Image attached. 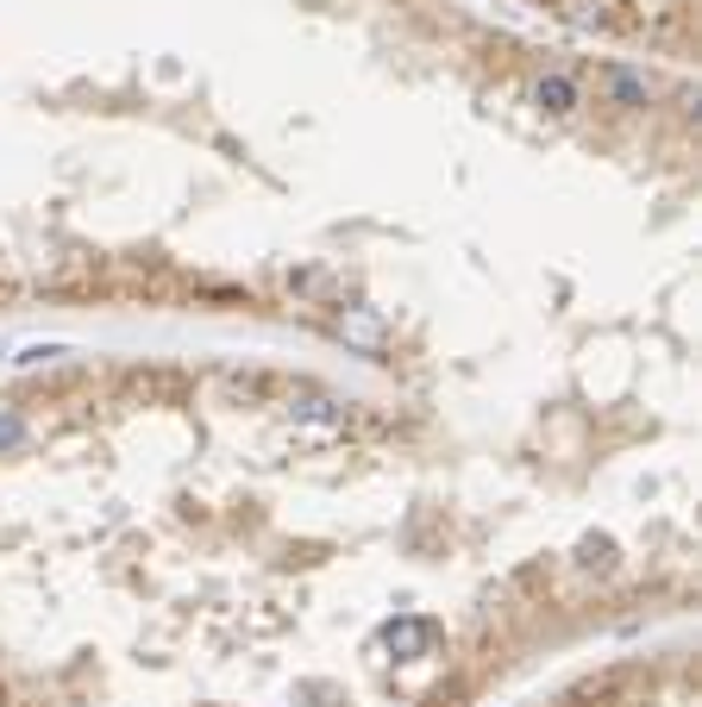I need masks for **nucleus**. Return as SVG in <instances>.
<instances>
[{
  "mask_svg": "<svg viewBox=\"0 0 702 707\" xmlns=\"http://www.w3.org/2000/svg\"><path fill=\"white\" fill-rule=\"evenodd\" d=\"M327 383L63 369L0 395V707H95L119 669L283 676L289 707H458L526 576L496 570L402 414L295 507L264 489Z\"/></svg>",
  "mask_w": 702,
  "mask_h": 707,
  "instance_id": "obj_1",
  "label": "nucleus"
},
{
  "mask_svg": "<svg viewBox=\"0 0 702 707\" xmlns=\"http://www.w3.org/2000/svg\"><path fill=\"white\" fill-rule=\"evenodd\" d=\"M533 13L584 32V39H608L627 51H659L664 63H690L696 51V0H521Z\"/></svg>",
  "mask_w": 702,
  "mask_h": 707,
  "instance_id": "obj_2",
  "label": "nucleus"
},
{
  "mask_svg": "<svg viewBox=\"0 0 702 707\" xmlns=\"http://www.w3.org/2000/svg\"><path fill=\"white\" fill-rule=\"evenodd\" d=\"M552 707H696V669H690V651L627 657L565 688Z\"/></svg>",
  "mask_w": 702,
  "mask_h": 707,
  "instance_id": "obj_3",
  "label": "nucleus"
}]
</instances>
